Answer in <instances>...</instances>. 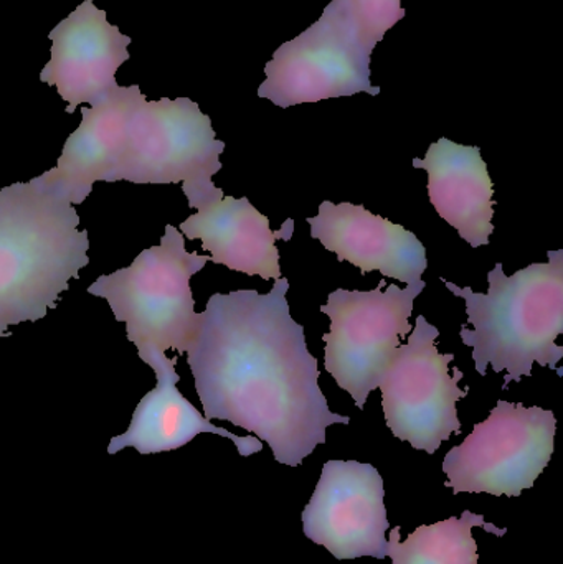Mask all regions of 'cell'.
<instances>
[{"instance_id":"16","label":"cell","mask_w":563,"mask_h":564,"mask_svg":"<svg viewBox=\"0 0 563 564\" xmlns=\"http://www.w3.org/2000/svg\"><path fill=\"white\" fill-rule=\"evenodd\" d=\"M413 167L429 172V197L440 217L473 248L489 245L495 187L481 149L442 138L425 159H413Z\"/></svg>"},{"instance_id":"2","label":"cell","mask_w":563,"mask_h":564,"mask_svg":"<svg viewBox=\"0 0 563 564\" xmlns=\"http://www.w3.org/2000/svg\"><path fill=\"white\" fill-rule=\"evenodd\" d=\"M68 198L32 178L0 188V337L39 322L88 267V231Z\"/></svg>"},{"instance_id":"14","label":"cell","mask_w":563,"mask_h":564,"mask_svg":"<svg viewBox=\"0 0 563 564\" xmlns=\"http://www.w3.org/2000/svg\"><path fill=\"white\" fill-rule=\"evenodd\" d=\"M307 224L311 237L362 274L379 271L386 278L412 284L422 280L429 267L425 247L412 231L370 214L362 205L323 202L317 217L307 218Z\"/></svg>"},{"instance_id":"8","label":"cell","mask_w":563,"mask_h":564,"mask_svg":"<svg viewBox=\"0 0 563 564\" xmlns=\"http://www.w3.org/2000/svg\"><path fill=\"white\" fill-rule=\"evenodd\" d=\"M225 142L218 141L212 119L188 98L141 101L132 111L128 141L116 182L182 184V192L210 184L221 169Z\"/></svg>"},{"instance_id":"12","label":"cell","mask_w":563,"mask_h":564,"mask_svg":"<svg viewBox=\"0 0 563 564\" xmlns=\"http://www.w3.org/2000/svg\"><path fill=\"white\" fill-rule=\"evenodd\" d=\"M188 207L197 214L182 221L178 231L188 240H201L202 248L212 254L210 261L228 270L280 280V251L277 241L293 238L294 221L273 231L270 220L250 204L247 197H225L214 182L185 194Z\"/></svg>"},{"instance_id":"9","label":"cell","mask_w":563,"mask_h":564,"mask_svg":"<svg viewBox=\"0 0 563 564\" xmlns=\"http://www.w3.org/2000/svg\"><path fill=\"white\" fill-rule=\"evenodd\" d=\"M264 75L258 96L280 108L357 93L380 95L379 86L370 83V53L333 3L310 29L274 52Z\"/></svg>"},{"instance_id":"17","label":"cell","mask_w":563,"mask_h":564,"mask_svg":"<svg viewBox=\"0 0 563 564\" xmlns=\"http://www.w3.org/2000/svg\"><path fill=\"white\" fill-rule=\"evenodd\" d=\"M483 527L486 532L505 536L508 530L485 522V517L465 510L462 519L445 520L435 525H422L402 542L400 527L392 530L387 556L393 564H478V545L473 529Z\"/></svg>"},{"instance_id":"7","label":"cell","mask_w":563,"mask_h":564,"mask_svg":"<svg viewBox=\"0 0 563 564\" xmlns=\"http://www.w3.org/2000/svg\"><path fill=\"white\" fill-rule=\"evenodd\" d=\"M440 330L423 315L400 345L379 381L387 426L413 449L435 454L443 441L462 433L456 403L468 397L458 387L462 370L450 371L455 355H442L435 341Z\"/></svg>"},{"instance_id":"15","label":"cell","mask_w":563,"mask_h":564,"mask_svg":"<svg viewBox=\"0 0 563 564\" xmlns=\"http://www.w3.org/2000/svg\"><path fill=\"white\" fill-rule=\"evenodd\" d=\"M139 358L154 370L158 383L139 401L128 431L109 441L108 454L115 456L126 447H134L142 456L169 453L181 449L202 433L218 434L234 441L243 457L263 451V444L257 437L237 436L202 416L201 411L178 391L177 357L167 358L162 351H151Z\"/></svg>"},{"instance_id":"5","label":"cell","mask_w":563,"mask_h":564,"mask_svg":"<svg viewBox=\"0 0 563 564\" xmlns=\"http://www.w3.org/2000/svg\"><path fill=\"white\" fill-rule=\"evenodd\" d=\"M425 285L422 280L405 289L390 284L383 292L382 280L373 291L337 289L321 307L331 318V332L323 337L324 367L339 388L354 398L359 410L379 388L383 371L400 347V338L412 334L409 318L413 302Z\"/></svg>"},{"instance_id":"4","label":"cell","mask_w":563,"mask_h":564,"mask_svg":"<svg viewBox=\"0 0 563 564\" xmlns=\"http://www.w3.org/2000/svg\"><path fill=\"white\" fill-rule=\"evenodd\" d=\"M210 257L187 253L184 235L167 225L159 247L141 251L131 267L98 278L88 288L106 299L116 321L138 355L175 350L185 354L201 327L191 278L204 270Z\"/></svg>"},{"instance_id":"3","label":"cell","mask_w":563,"mask_h":564,"mask_svg":"<svg viewBox=\"0 0 563 564\" xmlns=\"http://www.w3.org/2000/svg\"><path fill=\"white\" fill-rule=\"evenodd\" d=\"M446 288L465 299L466 314L475 330L463 325L459 337L473 348L476 371L485 377L488 365L496 373L508 371L511 381L531 377L534 364L557 370L563 348L555 344L563 332V251H549V263H534L506 276L502 264L489 271L488 294Z\"/></svg>"},{"instance_id":"10","label":"cell","mask_w":563,"mask_h":564,"mask_svg":"<svg viewBox=\"0 0 563 564\" xmlns=\"http://www.w3.org/2000/svg\"><path fill=\"white\" fill-rule=\"evenodd\" d=\"M383 497V479L372 464L329 460L304 509V535L337 560L387 558Z\"/></svg>"},{"instance_id":"1","label":"cell","mask_w":563,"mask_h":564,"mask_svg":"<svg viewBox=\"0 0 563 564\" xmlns=\"http://www.w3.org/2000/svg\"><path fill=\"white\" fill-rule=\"evenodd\" d=\"M288 289L290 281L280 278L268 294L212 295L187 361L208 421L257 434L278 463L297 467L326 443L327 427L350 417L327 406L317 358L291 317Z\"/></svg>"},{"instance_id":"13","label":"cell","mask_w":563,"mask_h":564,"mask_svg":"<svg viewBox=\"0 0 563 564\" xmlns=\"http://www.w3.org/2000/svg\"><path fill=\"white\" fill-rule=\"evenodd\" d=\"M142 96L138 85H118L91 108H82V124L66 139L56 167L35 181L72 204H83L96 182H116L129 119Z\"/></svg>"},{"instance_id":"18","label":"cell","mask_w":563,"mask_h":564,"mask_svg":"<svg viewBox=\"0 0 563 564\" xmlns=\"http://www.w3.org/2000/svg\"><path fill=\"white\" fill-rule=\"evenodd\" d=\"M340 15L349 22L360 45L372 55L386 33L405 19L402 0H333Z\"/></svg>"},{"instance_id":"11","label":"cell","mask_w":563,"mask_h":564,"mask_svg":"<svg viewBox=\"0 0 563 564\" xmlns=\"http://www.w3.org/2000/svg\"><path fill=\"white\" fill-rule=\"evenodd\" d=\"M52 58L40 73V82L56 86L73 115L79 105H96L111 91L116 72L129 59L131 39L108 22L95 0L79 3L52 32Z\"/></svg>"},{"instance_id":"6","label":"cell","mask_w":563,"mask_h":564,"mask_svg":"<svg viewBox=\"0 0 563 564\" xmlns=\"http://www.w3.org/2000/svg\"><path fill=\"white\" fill-rule=\"evenodd\" d=\"M554 413L499 400L488 420L476 424L443 460L453 494L519 497L532 489L554 454Z\"/></svg>"}]
</instances>
